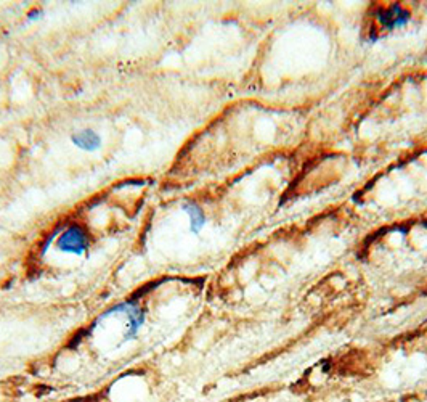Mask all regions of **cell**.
Listing matches in <instances>:
<instances>
[{"label": "cell", "mask_w": 427, "mask_h": 402, "mask_svg": "<svg viewBox=\"0 0 427 402\" xmlns=\"http://www.w3.org/2000/svg\"><path fill=\"white\" fill-rule=\"evenodd\" d=\"M58 248L64 253L82 255L89 248V235L79 225H71L58 240Z\"/></svg>", "instance_id": "cell-1"}, {"label": "cell", "mask_w": 427, "mask_h": 402, "mask_svg": "<svg viewBox=\"0 0 427 402\" xmlns=\"http://www.w3.org/2000/svg\"><path fill=\"white\" fill-rule=\"evenodd\" d=\"M73 142L76 143V147H79L82 150H97L101 145V139L98 134H95L93 130H82L77 132V134L73 135Z\"/></svg>", "instance_id": "cell-2"}, {"label": "cell", "mask_w": 427, "mask_h": 402, "mask_svg": "<svg viewBox=\"0 0 427 402\" xmlns=\"http://www.w3.org/2000/svg\"><path fill=\"white\" fill-rule=\"evenodd\" d=\"M186 213L190 216V222H191V230L193 232H200L204 225V214L200 208L196 205H188L185 206Z\"/></svg>", "instance_id": "cell-3"}]
</instances>
